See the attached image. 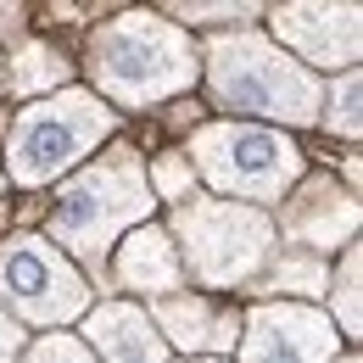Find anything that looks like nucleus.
Listing matches in <instances>:
<instances>
[{
  "instance_id": "17",
  "label": "nucleus",
  "mask_w": 363,
  "mask_h": 363,
  "mask_svg": "<svg viewBox=\"0 0 363 363\" xmlns=\"http://www.w3.org/2000/svg\"><path fill=\"white\" fill-rule=\"evenodd\" d=\"M28 363H95L79 341H67V335H45L34 352H28Z\"/></svg>"
},
{
  "instance_id": "9",
  "label": "nucleus",
  "mask_w": 363,
  "mask_h": 363,
  "mask_svg": "<svg viewBox=\"0 0 363 363\" xmlns=\"http://www.w3.org/2000/svg\"><path fill=\"white\" fill-rule=\"evenodd\" d=\"M274 28L291 50H302L313 67H352L358 56V11L352 6H285L274 11Z\"/></svg>"
},
{
  "instance_id": "13",
  "label": "nucleus",
  "mask_w": 363,
  "mask_h": 363,
  "mask_svg": "<svg viewBox=\"0 0 363 363\" xmlns=\"http://www.w3.org/2000/svg\"><path fill=\"white\" fill-rule=\"evenodd\" d=\"M308 201H313V224L291 229L296 240H308V246H335L341 235H352V224H358V207L335 190L330 179H318L313 190H308Z\"/></svg>"
},
{
  "instance_id": "16",
  "label": "nucleus",
  "mask_w": 363,
  "mask_h": 363,
  "mask_svg": "<svg viewBox=\"0 0 363 363\" xmlns=\"http://www.w3.org/2000/svg\"><path fill=\"white\" fill-rule=\"evenodd\" d=\"M330 129L358 135V73L341 79V101H330Z\"/></svg>"
},
{
  "instance_id": "20",
  "label": "nucleus",
  "mask_w": 363,
  "mask_h": 363,
  "mask_svg": "<svg viewBox=\"0 0 363 363\" xmlns=\"http://www.w3.org/2000/svg\"><path fill=\"white\" fill-rule=\"evenodd\" d=\"M358 257H347V285H341V324L347 330H358Z\"/></svg>"
},
{
  "instance_id": "7",
  "label": "nucleus",
  "mask_w": 363,
  "mask_h": 363,
  "mask_svg": "<svg viewBox=\"0 0 363 363\" xmlns=\"http://www.w3.org/2000/svg\"><path fill=\"white\" fill-rule=\"evenodd\" d=\"M0 296L34 324H62V318L84 313V302H90L84 279L40 235H17L0 246Z\"/></svg>"
},
{
  "instance_id": "12",
  "label": "nucleus",
  "mask_w": 363,
  "mask_h": 363,
  "mask_svg": "<svg viewBox=\"0 0 363 363\" xmlns=\"http://www.w3.org/2000/svg\"><path fill=\"white\" fill-rule=\"evenodd\" d=\"M118 279L129 291H174L179 285V257H174L168 235H157V229L129 235V246L118 252Z\"/></svg>"
},
{
  "instance_id": "10",
  "label": "nucleus",
  "mask_w": 363,
  "mask_h": 363,
  "mask_svg": "<svg viewBox=\"0 0 363 363\" xmlns=\"http://www.w3.org/2000/svg\"><path fill=\"white\" fill-rule=\"evenodd\" d=\"M90 341L101 347L106 363H162V341L151 330V318L129 308V302H112L90 318Z\"/></svg>"
},
{
  "instance_id": "6",
  "label": "nucleus",
  "mask_w": 363,
  "mask_h": 363,
  "mask_svg": "<svg viewBox=\"0 0 363 363\" xmlns=\"http://www.w3.org/2000/svg\"><path fill=\"white\" fill-rule=\"evenodd\" d=\"M179 235L190 252V269L207 285H240L269 263L274 229L263 213L235 207V201H201V207H179Z\"/></svg>"
},
{
  "instance_id": "19",
  "label": "nucleus",
  "mask_w": 363,
  "mask_h": 363,
  "mask_svg": "<svg viewBox=\"0 0 363 363\" xmlns=\"http://www.w3.org/2000/svg\"><path fill=\"white\" fill-rule=\"evenodd\" d=\"M174 17H190V23H218V17H252V6H174Z\"/></svg>"
},
{
  "instance_id": "18",
  "label": "nucleus",
  "mask_w": 363,
  "mask_h": 363,
  "mask_svg": "<svg viewBox=\"0 0 363 363\" xmlns=\"http://www.w3.org/2000/svg\"><path fill=\"white\" fill-rule=\"evenodd\" d=\"M184 184H190V168H184V162H174V157H162V162H157V190H162L168 201H179Z\"/></svg>"
},
{
  "instance_id": "11",
  "label": "nucleus",
  "mask_w": 363,
  "mask_h": 363,
  "mask_svg": "<svg viewBox=\"0 0 363 363\" xmlns=\"http://www.w3.org/2000/svg\"><path fill=\"white\" fill-rule=\"evenodd\" d=\"M157 324L179 341V347H229L235 335H240V313L235 308H218V302H207V296H174V302H162L157 308Z\"/></svg>"
},
{
  "instance_id": "3",
  "label": "nucleus",
  "mask_w": 363,
  "mask_h": 363,
  "mask_svg": "<svg viewBox=\"0 0 363 363\" xmlns=\"http://www.w3.org/2000/svg\"><path fill=\"white\" fill-rule=\"evenodd\" d=\"M151 207L145 184H140L135 151H112L101 157L95 168H84L79 179L56 196V213H50V229L84 257V263H106V240L123 224H135L140 213Z\"/></svg>"
},
{
  "instance_id": "14",
  "label": "nucleus",
  "mask_w": 363,
  "mask_h": 363,
  "mask_svg": "<svg viewBox=\"0 0 363 363\" xmlns=\"http://www.w3.org/2000/svg\"><path fill=\"white\" fill-rule=\"evenodd\" d=\"M62 79H67V62H62L50 45H34V40H28V45L17 50L11 84H17L23 95H28V90H45V84H62Z\"/></svg>"
},
{
  "instance_id": "2",
  "label": "nucleus",
  "mask_w": 363,
  "mask_h": 363,
  "mask_svg": "<svg viewBox=\"0 0 363 363\" xmlns=\"http://www.w3.org/2000/svg\"><path fill=\"white\" fill-rule=\"evenodd\" d=\"M207 79L229 112H257V118H279V123H313L318 112L313 73L296 67L291 56H279L257 34L218 40L207 50Z\"/></svg>"
},
{
  "instance_id": "1",
  "label": "nucleus",
  "mask_w": 363,
  "mask_h": 363,
  "mask_svg": "<svg viewBox=\"0 0 363 363\" xmlns=\"http://www.w3.org/2000/svg\"><path fill=\"white\" fill-rule=\"evenodd\" d=\"M90 73L118 106H145V101L174 95L196 79V50L184 45L179 28H168L145 11H129L95 34Z\"/></svg>"
},
{
  "instance_id": "8",
  "label": "nucleus",
  "mask_w": 363,
  "mask_h": 363,
  "mask_svg": "<svg viewBox=\"0 0 363 363\" xmlns=\"http://www.w3.org/2000/svg\"><path fill=\"white\" fill-rule=\"evenodd\" d=\"M335 324L308 308H257L246 318V363H330Z\"/></svg>"
},
{
  "instance_id": "15",
  "label": "nucleus",
  "mask_w": 363,
  "mask_h": 363,
  "mask_svg": "<svg viewBox=\"0 0 363 363\" xmlns=\"http://www.w3.org/2000/svg\"><path fill=\"white\" fill-rule=\"evenodd\" d=\"M291 285H308L302 296H313V291H324V263H313V257H302V263H279L274 269V279H269V291H291Z\"/></svg>"
},
{
  "instance_id": "4",
  "label": "nucleus",
  "mask_w": 363,
  "mask_h": 363,
  "mask_svg": "<svg viewBox=\"0 0 363 363\" xmlns=\"http://www.w3.org/2000/svg\"><path fill=\"white\" fill-rule=\"evenodd\" d=\"M106 129H112V112L84 90H62V95H50V101H40V106H28L11 123V140H6L11 179L45 184L56 174H67Z\"/></svg>"
},
{
  "instance_id": "5",
  "label": "nucleus",
  "mask_w": 363,
  "mask_h": 363,
  "mask_svg": "<svg viewBox=\"0 0 363 363\" xmlns=\"http://www.w3.org/2000/svg\"><path fill=\"white\" fill-rule=\"evenodd\" d=\"M196 168L218 190H229V196L274 201L279 190H291V179L302 174V151L291 140L269 135V129L213 123V129L196 135Z\"/></svg>"
},
{
  "instance_id": "21",
  "label": "nucleus",
  "mask_w": 363,
  "mask_h": 363,
  "mask_svg": "<svg viewBox=\"0 0 363 363\" xmlns=\"http://www.w3.org/2000/svg\"><path fill=\"white\" fill-rule=\"evenodd\" d=\"M17 352H23V330H17L11 318L0 313V363H11V358H17Z\"/></svg>"
}]
</instances>
